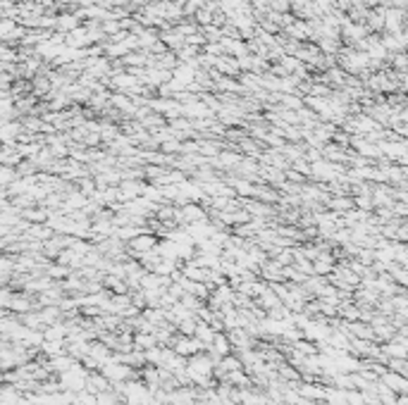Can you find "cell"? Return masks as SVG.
<instances>
[{
  "label": "cell",
  "instance_id": "cell-1",
  "mask_svg": "<svg viewBox=\"0 0 408 405\" xmlns=\"http://www.w3.org/2000/svg\"><path fill=\"white\" fill-rule=\"evenodd\" d=\"M129 251L136 253V255H146V253H151V251H158V238L151 231H144V234H139L136 238H131Z\"/></svg>",
  "mask_w": 408,
  "mask_h": 405
},
{
  "label": "cell",
  "instance_id": "cell-2",
  "mask_svg": "<svg viewBox=\"0 0 408 405\" xmlns=\"http://www.w3.org/2000/svg\"><path fill=\"white\" fill-rule=\"evenodd\" d=\"M208 210L198 203H186L181 207V219L184 222H191V224H198V222H208Z\"/></svg>",
  "mask_w": 408,
  "mask_h": 405
},
{
  "label": "cell",
  "instance_id": "cell-3",
  "mask_svg": "<svg viewBox=\"0 0 408 405\" xmlns=\"http://www.w3.org/2000/svg\"><path fill=\"white\" fill-rule=\"evenodd\" d=\"M354 205H356V200H354V198H344V196L327 200V207H329L332 212H342V210H344V212H349V210H351Z\"/></svg>",
  "mask_w": 408,
  "mask_h": 405
},
{
  "label": "cell",
  "instance_id": "cell-4",
  "mask_svg": "<svg viewBox=\"0 0 408 405\" xmlns=\"http://www.w3.org/2000/svg\"><path fill=\"white\" fill-rule=\"evenodd\" d=\"M77 27H79V19H77V15L74 17H70V15H62V17H57V29L60 31H77Z\"/></svg>",
  "mask_w": 408,
  "mask_h": 405
},
{
  "label": "cell",
  "instance_id": "cell-5",
  "mask_svg": "<svg viewBox=\"0 0 408 405\" xmlns=\"http://www.w3.org/2000/svg\"><path fill=\"white\" fill-rule=\"evenodd\" d=\"M200 153H206V155H218L220 148H218V143H200Z\"/></svg>",
  "mask_w": 408,
  "mask_h": 405
},
{
  "label": "cell",
  "instance_id": "cell-6",
  "mask_svg": "<svg viewBox=\"0 0 408 405\" xmlns=\"http://www.w3.org/2000/svg\"><path fill=\"white\" fill-rule=\"evenodd\" d=\"M124 62H127V64H144V62H146V57H144V55H134V53H129L127 57H124Z\"/></svg>",
  "mask_w": 408,
  "mask_h": 405
}]
</instances>
